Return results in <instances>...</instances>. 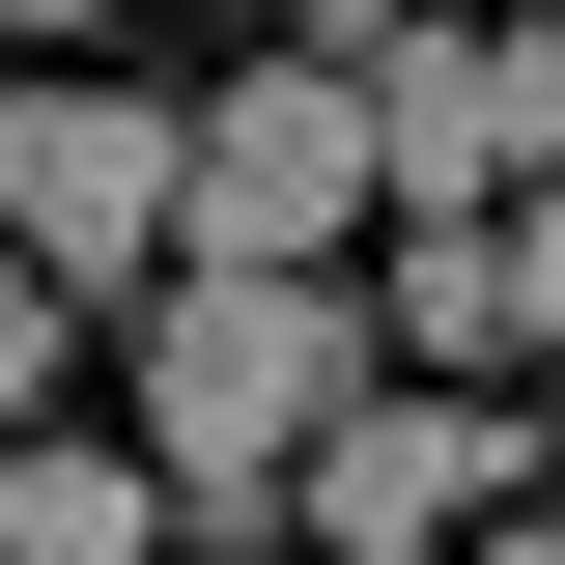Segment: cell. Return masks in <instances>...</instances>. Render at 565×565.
Segmentation results:
<instances>
[{"label":"cell","mask_w":565,"mask_h":565,"mask_svg":"<svg viewBox=\"0 0 565 565\" xmlns=\"http://www.w3.org/2000/svg\"><path fill=\"white\" fill-rule=\"evenodd\" d=\"M340 396H367V311L340 282H226V255L141 282V481H170V537H255L282 452H311Z\"/></svg>","instance_id":"1"},{"label":"cell","mask_w":565,"mask_h":565,"mask_svg":"<svg viewBox=\"0 0 565 565\" xmlns=\"http://www.w3.org/2000/svg\"><path fill=\"white\" fill-rule=\"evenodd\" d=\"M340 226H367L340 57H255L226 114H170V255H226V282H340Z\"/></svg>","instance_id":"2"},{"label":"cell","mask_w":565,"mask_h":565,"mask_svg":"<svg viewBox=\"0 0 565 565\" xmlns=\"http://www.w3.org/2000/svg\"><path fill=\"white\" fill-rule=\"evenodd\" d=\"M282 509H311V565L509 537V509H537V396H340L311 452H282Z\"/></svg>","instance_id":"3"},{"label":"cell","mask_w":565,"mask_h":565,"mask_svg":"<svg viewBox=\"0 0 565 565\" xmlns=\"http://www.w3.org/2000/svg\"><path fill=\"white\" fill-rule=\"evenodd\" d=\"M0 282H170V114H141V85H0Z\"/></svg>","instance_id":"4"},{"label":"cell","mask_w":565,"mask_h":565,"mask_svg":"<svg viewBox=\"0 0 565 565\" xmlns=\"http://www.w3.org/2000/svg\"><path fill=\"white\" fill-rule=\"evenodd\" d=\"M340 114H367V199L424 226V199H509V170H537V114H565V57L452 0V29H396V57H340Z\"/></svg>","instance_id":"5"},{"label":"cell","mask_w":565,"mask_h":565,"mask_svg":"<svg viewBox=\"0 0 565 565\" xmlns=\"http://www.w3.org/2000/svg\"><path fill=\"white\" fill-rule=\"evenodd\" d=\"M396 340H424V396L537 367V340H565V226H509V199H424V226H396Z\"/></svg>","instance_id":"6"},{"label":"cell","mask_w":565,"mask_h":565,"mask_svg":"<svg viewBox=\"0 0 565 565\" xmlns=\"http://www.w3.org/2000/svg\"><path fill=\"white\" fill-rule=\"evenodd\" d=\"M0 565H170V481L85 424H0Z\"/></svg>","instance_id":"7"},{"label":"cell","mask_w":565,"mask_h":565,"mask_svg":"<svg viewBox=\"0 0 565 565\" xmlns=\"http://www.w3.org/2000/svg\"><path fill=\"white\" fill-rule=\"evenodd\" d=\"M57 367H85V311H57V282H0V424H57Z\"/></svg>","instance_id":"8"},{"label":"cell","mask_w":565,"mask_h":565,"mask_svg":"<svg viewBox=\"0 0 565 565\" xmlns=\"http://www.w3.org/2000/svg\"><path fill=\"white\" fill-rule=\"evenodd\" d=\"M396 29H452V0H282V57H396Z\"/></svg>","instance_id":"9"},{"label":"cell","mask_w":565,"mask_h":565,"mask_svg":"<svg viewBox=\"0 0 565 565\" xmlns=\"http://www.w3.org/2000/svg\"><path fill=\"white\" fill-rule=\"evenodd\" d=\"M424 565H537V537H424Z\"/></svg>","instance_id":"10"},{"label":"cell","mask_w":565,"mask_h":565,"mask_svg":"<svg viewBox=\"0 0 565 565\" xmlns=\"http://www.w3.org/2000/svg\"><path fill=\"white\" fill-rule=\"evenodd\" d=\"M0 29H85V0H0Z\"/></svg>","instance_id":"11"}]
</instances>
